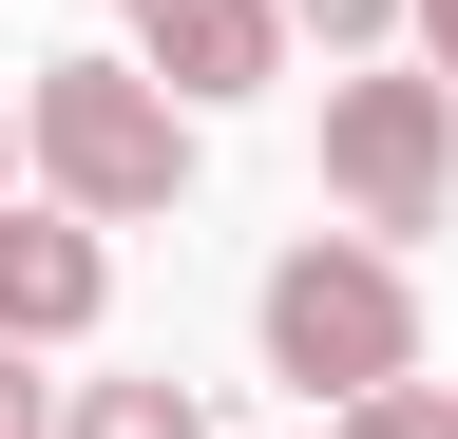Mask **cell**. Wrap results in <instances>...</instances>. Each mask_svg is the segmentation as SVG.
Segmentation results:
<instances>
[{
    "label": "cell",
    "instance_id": "cell-7",
    "mask_svg": "<svg viewBox=\"0 0 458 439\" xmlns=\"http://www.w3.org/2000/svg\"><path fill=\"white\" fill-rule=\"evenodd\" d=\"M286 20H306L325 77H344V58H382V38H420V0H286Z\"/></svg>",
    "mask_w": 458,
    "mask_h": 439
},
{
    "label": "cell",
    "instance_id": "cell-8",
    "mask_svg": "<svg viewBox=\"0 0 458 439\" xmlns=\"http://www.w3.org/2000/svg\"><path fill=\"white\" fill-rule=\"evenodd\" d=\"M325 439H458V382H382V401H344Z\"/></svg>",
    "mask_w": 458,
    "mask_h": 439
},
{
    "label": "cell",
    "instance_id": "cell-2",
    "mask_svg": "<svg viewBox=\"0 0 458 439\" xmlns=\"http://www.w3.org/2000/svg\"><path fill=\"white\" fill-rule=\"evenodd\" d=\"M20 134H38V191L96 210V230L191 210V96H172L153 58H38L20 77Z\"/></svg>",
    "mask_w": 458,
    "mask_h": 439
},
{
    "label": "cell",
    "instance_id": "cell-1",
    "mask_svg": "<svg viewBox=\"0 0 458 439\" xmlns=\"http://www.w3.org/2000/svg\"><path fill=\"white\" fill-rule=\"evenodd\" d=\"M249 344H267V382L306 420H344V401H382V382H420V287H401L382 230H306V249H267Z\"/></svg>",
    "mask_w": 458,
    "mask_h": 439
},
{
    "label": "cell",
    "instance_id": "cell-6",
    "mask_svg": "<svg viewBox=\"0 0 458 439\" xmlns=\"http://www.w3.org/2000/svg\"><path fill=\"white\" fill-rule=\"evenodd\" d=\"M57 439H210V382H172V363L77 382V401H57Z\"/></svg>",
    "mask_w": 458,
    "mask_h": 439
},
{
    "label": "cell",
    "instance_id": "cell-5",
    "mask_svg": "<svg viewBox=\"0 0 458 439\" xmlns=\"http://www.w3.org/2000/svg\"><path fill=\"white\" fill-rule=\"evenodd\" d=\"M96 306H114V249H96V210H20L0 191V344H96Z\"/></svg>",
    "mask_w": 458,
    "mask_h": 439
},
{
    "label": "cell",
    "instance_id": "cell-9",
    "mask_svg": "<svg viewBox=\"0 0 458 439\" xmlns=\"http://www.w3.org/2000/svg\"><path fill=\"white\" fill-rule=\"evenodd\" d=\"M0 439H57V382H20V344H0Z\"/></svg>",
    "mask_w": 458,
    "mask_h": 439
},
{
    "label": "cell",
    "instance_id": "cell-11",
    "mask_svg": "<svg viewBox=\"0 0 458 439\" xmlns=\"http://www.w3.org/2000/svg\"><path fill=\"white\" fill-rule=\"evenodd\" d=\"M20 153H38V134H20V96H0V191H20Z\"/></svg>",
    "mask_w": 458,
    "mask_h": 439
},
{
    "label": "cell",
    "instance_id": "cell-3",
    "mask_svg": "<svg viewBox=\"0 0 458 439\" xmlns=\"http://www.w3.org/2000/svg\"><path fill=\"white\" fill-rule=\"evenodd\" d=\"M325 191H344V230H439L458 210V77L439 58H344L325 77Z\"/></svg>",
    "mask_w": 458,
    "mask_h": 439
},
{
    "label": "cell",
    "instance_id": "cell-10",
    "mask_svg": "<svg viewBox=\"0 0 458 439\" xmlns=\"http://www.w3.org/2000/svg\"><path fill=\"white\" fill-rule=\"evenodd\" d=\"M420 58H439V77H458V0H420Z\"/></svg>",
    "mask_w": 458,
    "mask_h": 439
},
{
    "label": "cell",
    "instance_id": "cell-4",
    "mask_svg": "<svg viewBox=\"0 0 458 439\" xmlns=\"http://www.w3.org/2000/svg\"><path fill=\"white\" fill-rule=\"evenodd\" d=\"M114 38H134L191 115H229V96L286 77V38H306V20H286V0H114Z\"/></svg>",
    "mask_w": 458,
    "mask_h": 439
}]
</instances>
